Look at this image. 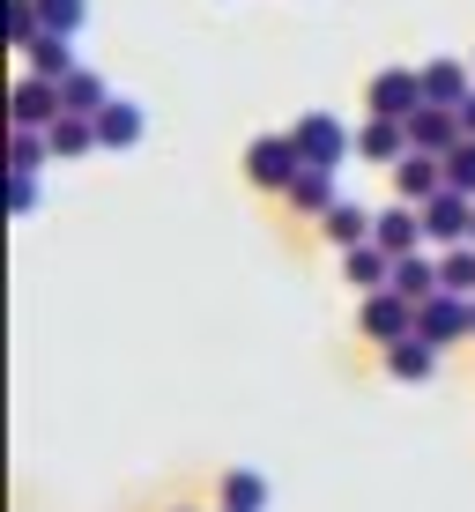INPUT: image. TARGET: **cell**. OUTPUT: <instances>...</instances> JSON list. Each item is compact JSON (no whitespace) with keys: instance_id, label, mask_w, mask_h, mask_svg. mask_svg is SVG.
I'll return each instance as SVG.
<instances>
[{"instance_id":"1","label":"cell","mask_w":475,"mask_h":512,"mask_svg":"<svg viewBox=\"0 0 475 512\" xmlns=\"http://www.w3.org/2000/svg\"><path fill=\"white\" fill-rule=\"evenodd\" d=\"M305 171V149H297V134H260L253 149H245V179L260 193H290V179Z\"/></svg>"},{"instance_id":"2","label":"cell","mask_w":475,"mask_h":512,"mask_svg":"<svg viewBox=\"0 0 475 512\" xmlns=\"http://www.w3.org/2000/svg\"><path fill=\"white\" fill-rule=\"evenodd\" d=\"M364 112H379V119H416V112H424V67H379L372 90H364Z\"/></svg>"},{"instance_id":"3","label":"cell","mask_w":475,"mask_h":512,"mask_svg":"<svg viewBox=\"0 0 475 512\" xmlns=\"http://www.w3.org/2000/svg\"><path fill=\"white\" fill-rule=\"evenodd\" d=\"M475 238V193H461V186H446V193H431L424 201V245H468Z\"/></svg>"},{"instance_id":"4","label":"cell","mask_w":475,"mask_h":512,"mask_svg":"<svg viewBox=\"0 0 475 512\" xmlns=\"http://www.w3.org/2000/svg\"><path fill=\"white\" fill-rule=\"evenodd\" d=\"M357 327H364V342H409L416 334V297H401V290H372L357 305Z\"/></svg>"},{"instance_id":"5","label":"cell","mask_w":475,"mask_h":512,"mask_svg":"<svg viewBox=\"0 0 475 512\" xmlns=\"http://www.w3.org/2000/svg\"><path fill=\"white\" fill-rule=\"evenodd\" d=\"M290 134H297V149H305V164H327V171H342L349 149H357V134H349L334 112H305Z\"/></svg>"},{"instance_id":"6","label":"cell","mask_w":475,"mask_h":512,"mask_svg":"<svg viewBox=\"0 0 475 512\" xmlns=\"http://www.w3.org/2000/svg\"><path fill=\"white\" fill-rule=\"evenodd\" d=\"M416 334H424V342H468L475 334V297H453V290H438V297H424V305H416Z\"/></svg>"},{"instance_id":"7","label":"cell","mask_w":475,"mask_h":512,"mask_svg":"<svg viewBox=\"0 0 475 512\" xmlns=\"http://www.w3.org/2000/svg\"><path fill=\"white\" fill-rule=\"evenodd\" d=\"M394 193H401L409 208H424L431 193H446V156H431V149H409V156L394 164Z\"/></svg>"},{"instance_id":"8","label":"cell","mask_w":475,"mask_h":512,"mask_svg":"<svg viewBox=\"0 0 475 512\" xmlns=\"http://www.w3.org/2000/svg\"><path fill=\"white\" fill-rule=\"evenodd\" d=\"M8 112H15V127H52V119H60V82H52V75H30V67H23Z\"/></svg>"},{"instance_id":"9","label":"cell","mask_w":475,"mask_h":512,"mask_svg":"<svg viewBox=\"0 0 475 512\" xmlns=\"http://www.w3.org/2000/svg\"><path fill=\"white\" fill-rule=\"evenodd\" d=\"M409 149H416V141H409V119H379V112H372V119L357 127V156H364V164H386V171H394Z\"/></svg>"},{"instance_id":"10","label":"cell","mask_w":475,"mask_h":512,"mask_svg":"<svg viewBox=\"0 0 475 512\" xmlns=\"http://www.w3.org/2000/svg\"><path fill=\"white\" fill-rule=\"evenodd\" d=\"M342 268H349V290H357V297H372V290H394V253H386L379 238L349 245V253H342Z\"/></svg>"},{"instance_id":"11","label":"cell","mask_w":475,"mask_h":512,"mask_svg":"<svg viewBox=\"0 0 475 512\" xmlns=\"http://www.w3.org/2000/svg\"><path fill=\"white\" fill-rule=\"evenodd\" d=\"M409 141H416V149H431V156H453V149H461V112H453V104H424V112H416L409 119Z\"/></svg>"},{"instance_id":"12","label":"cell","mask_w":475,"mask_h":512,"mask_svg":"<svg viewBox=\"0 0 475 512\" xmlns=\"http://www.w3.org/2000/svg\"><path fill=\"white\" fill-rule=\"evenodd\" d=\"M372 238L386 245V253H424V208H409V201H394V208H379V223H372Z\"/></svg>"},{"instance_id":"13","label":"cell","mask_w":475,"mask_h":512,"mask_svg":"<svg viewBox=\"0 0 475 512\" xmlns=\"http://www.w3.org/2000/svg\"><path fill=\"white\" fill-rule=\"evenodd\" d=\"M283 201L297 208V216H327V208L342 201V186H334V171H327V164H305V171L290 179V193H283Z\"/></svg>"},{"instance_id":"14","label":"cell","mask_w":475,"mask_h":512,"mask_svg":"<svg viewBox=\"0 0 475 512\" xmlns=\"http://www.w3.org/2000/svg\"><path fill=\"white\" fill-rule=\"evenodd\" d=\"M142 134H149V119H142V104H134V97H112L97 112V141H104V149H134Z\"/></svg>"},{"instance_id":"15","label":"cell","mask_w":475,"mask_h":512,"mask_svg":"<svg viewBox=\"0 0 475 512\" xmlns=\"http://www.w3.org/2000/svg\"><path fill=\"white\" fill-rule=\"evenodd\" d=\"M386 372H394L401 386H424L438 372V342H424V334H409V342H386Z\"/></svg>"},{"instance_id":"16","label":"cell","mask_w":475,"mask_h":512,"mask_svg":"<svg viewBox=\"0 0 475 512\" xmlns=\"http://www.w3.org/2000/svg\"><path fill=\"white\" fill-rule=\"evenodd\" d=\"M372 208H364V201H349V193H342V201H334L327 208V216H320V231H327V245H342V253H349V245H364V238H372Z\"/></svg>"},{"instance_id":"17","label":"cell","mask_w":475,"mask_h":512,"mask_svg":"<svg viewBox=\"0 0 475 512\" xmlns=\"http://www.w3.org/2000/svg\"><path fill=\"white\" fill-rule=\"evenodd\" d=\"M23 60H30V75L67 82V75H75V38H67V30H45V38H30V45H23Z\"/></svg>"},{"instance_id":"18","label":"cell","mask_w":475,"mask_h":512,"mask_svg":"<svg viewBox=\"0 0 475 512\" xmlns=\"http://www.w3.org/2000/svg\"><path fill=\"white\" fill-rule=\"evenodd\" d=\"M45 134H52V156H60V164H75V156L104 149V141H97V119H82V112H60Z\"/></svg>"},{"instance_id":"19","label":"cell","mask_w":475,"mask_h":512,"mask_svg":"<svg viewBox=\"0 0 475 512\" xmlns=\"http://www.w3.org/2000/svg\"><path fill=\"white\" fill-rule=\"evenodd\" d=\"M468 67L461 60H424V104H468Z\"/></svg>"},{"instance_id":"20","label":"cell","mask_w":475,"mask_h":512,"mask_svg":"<svg viewBox=\"0 0 475 512\" xmlns=\"http://www.w3.org/2000/svg\"><path fill=\"white\" fill-rule=\"evenodd\" d=\"M394 290L416 297V305L438 297V290H446V282H438V260H431V253H401V260H394Z\"/></svg>"},{"instance_id":"21","label":"cell","mask_w":475,"mask_h":512,"mask_svg":"<svg viewBox=\"0 0 475 512\" xmlns=\"http://www.w3.org/2000/svg\"><path fill=\"white\" fill-rule=\"evenodd\" d=\"M104 104H112V90H104V75H90V67H75V75L60 82V112H82V119H97Z\"/></svg>"},{"instance_id":"22","label":"cell","mask_w":475,"mask_h":512,"mask_svg":"<svg viewBox=\"0 0 475 512\" xmlns=\"http://www.w3.org/2000/svg\"><path fill=\"white\" fill-rule=\"evenodd\" d=\"M223 505H231V512H268V475L231 468V475H223Z\"/></svg>"},{"instance_id":"23","label":"cell","mask_w":475,"mask_h":512,"mask_svg":"<svg viewBox=\"0 0 475 512\" xmlns=\"http://www.w3.org/2000/svg\"><path fill=\"white\" fill-rule=\"evenodd\" d=\"M8 38H15V45L45 38V8H38V0H8Z\"/></svg>"},{"instance_id":"24","label":"cell","mask_w":475,"mask_h":512,"mask_svg":"<svg viewBox=\"0 0 475 512\" xmlns=\"http://www.w3.org/2000/svg\"><path fill=\"white\" fill-rule=\"evenodd\" d=\"M38 8H45V30H67V38L90 23V0H38Z\"/></svg>"},{"instance_id":"25","label":"cell","mask_w":475,"mask_h":512,"mask_svg":"<svg viewBox=\"0 0 475 512\" xmlns=\"http://www.w3.org/2000/svg\"><path fill=\"white\" fill-rule=\"evenodd\" d=\"M446 186H461V193H475V134H468L461 149L446 156Z\"/></svg>"},{"instance_id":"26","label":"cell","mask_w":475,"mask_h":512,"mask_svg":"<svg viewBox=\"0 0 475 512\" xmlns=\"http://www.w3.org/2000/svg\"><path fill=\"white\" fill-rule=\"evenodd\" d=\"M15 216H38V171H15Z\"/></svg>"},{"instance_id":"27","label":"cell","mask_w":475,"mask_h":512,"mask_svg":"<svg viewBox=\"0 0 475 512\" xmlns=\"http://www.w3.org/2000/svg\"><path fill=\"white\" fill-rule=\"evenodd\" d=\"M461 112V134H475V90H468V104H453Z\"/></svg>"},{"instance_id":"28","label":"cell","mask_w":475,"mask_h":512,"mask_svg":"<svg viewBox=\"0 0 475 512\" xmlns=\"http://www.w3.org/2000/svg\"><path fill=\"white\" fill-rule=\"evenodd\" d=\"M223 512H231V505H223Z\"/></svg>"}]
</instances>
